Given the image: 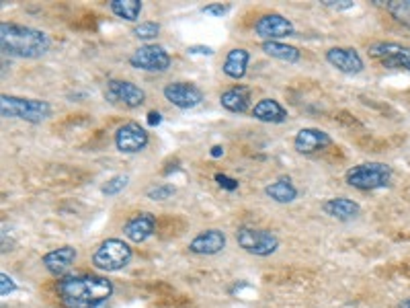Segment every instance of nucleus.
<instances>
[{"label":"nucleus","mask_w":410,"mask_h":308,"mask_svg":"<svg viewBox=\"0 0 410 308\" xmlns=\"http://www.w3.org/2000/svg\"><path fill=\"white\" fill-rule=\"evenodd\" d=\"M154 228H156V218L150 212H140L125 222L123 235L132 242H144L154 235Z\"/></svg>","instance_id":"obj_15"},{"label":"nucleus","mask_w":410,"mask_h":308,"mask_svg":"<svg viewBox=\"0 0 410 308\" xmlns=\"http://www.w3.org/2000/svg\"><path fill=\"white\" fill-rule=\"evenodd\" d=\"M132 247L121 238H107L93 253V265L101 271H120L132 261Z\"/></svg>","instance_id":"obj_5"},{"label":"nucleus","mask_w":410,"mask_h":308,"mask_svg":"<svg viewBox=\"0 0 410 308\" xmlns=\"http://www.w3.org/2000/svg\"><path fill=\"white\" fill-rule=\"evenodd\" d=\"M326 62L342 74H359L365 68L363 58L355 48H331L326 51Z\"/></svg>","instance_id":"obj_13"},{"label":"nucleus","mask_w":410,"mask_h":308,"mask_svg":"<svg viewBox=\"0 0 410 308\" xmlns=\"http://www.w3.org/2000/svg\"><path fill=\"white\" fill-rule=\"evenodd\" d=\"M132 33H134L138 39L150 42V39H156V37H158V33H160V25L154 23V21H144V23L136 25Z\"/></svg>","instance_id":"obj_26"},{"label":"nucleus","mask_w":410,"mask_h":308,"mask_svg":"<svg viewBox=\"0 0 410 308\" xmlns=\"http://www.w3.org/2000/svg\"><path fill=\"white\" fill-rule=\"evenodd\" d=\"M74 261H76V249L70 247V245H64L60 249L49 251L48 255L44 257V265H46V269H48L49 273L64 276L72 267Z\"/></svg>","instance_id":"obj_18"},{"label":"nucleus","mask_w":410,"mask_h":308,"mask_svg":"<svg viewBox=\"0 0 410 308\" xmlns=\"http://www.w3.org/2000/svg\"><path fill=\"white\" fill-rule=\"evenodd\" d=\"M187 51L189 54H199V56H214V48H210V46H189Z\"/></svg>","instance_id":"obj_33"},{"label":"nucleus","mask_w":410,"mask_h":308,"mask_svg":"<svg viewBox=\"0 0 410 308\" xmlns=\"http://www.w3.org/2000/svg\"><path fill=\"white\" fill-rule=\"evenodd\" d=\"M386 11L394 17V21L410 29V0H390Z\"/></svg>","instance_id":"obj_25"},{"label":"nucleus","mask_w":410,"mask_h":308,"mask_svg":"<svg viewBox=\"0 0 410 308\" xmlns=\"http://www.w3.org/2000/svg\"><path fill=\"white\" fill-rule=\"evenodd\" d=\"M165 99L179 109H193L205 99L203 91L193 82H170L162 91Z\"/></svg>","instance_id":"obj_12"},{"label":"nucleus","mask_w":410,"mask_h":308,"mask_svg":"<svg viewBox=\"0 0 410 308\" xmlns=\"http://www.w3.org/2000/svg\"><path fill=\"white\" fill-rule=\"evenodd\" d=\"M261 49L269 58H275V60H281V62H288V64H295L302 58L300 49L295 46H288V44H281V42H263Z\"/></svg>","instance_id":"obj_23"},{"label":"nucleus","mask_w":410,"mask_h":308,"mask_svg":"<svg viewBox=\"0 0 410 308\" xmlns=\"http://www.w3.org/2000/svg\"><path fill=\"white\" fill-rule=\"evenodd\" d=\"M322 210L326 216L340 220V222H349V220H355L359 214H361V206L349 197H333V199H326L322 204Z\"/></svg>","instance_id":"obj_17"},{"label":"nucleus","mask_w":410,"mask_h":308,"mask_svg":"<svg viewBox=\"0 0 410 308\" xmlns=\"http://www.w3.org/2000/svg\"><path fill=\"white\" fill-rule=\"evenodd\" d=\"M226 247V235L219 228H210L199 233L189 242V251L195 255H217Z\"/></svg>","instance_id":"obj_16"},{"label":"nucleus","mask_w":410,"mask_h":308,"mask_svg":"<svg viewBox=\"0 0 410 308\" xmlns=\"http://www.w3.org/2000/svg\"><path fill=\"white\" fill-rule=\"evenodd\" d=\"M252 118L265 123H283L288 116V109L277 101V99H261L255 107H252Z\"/></svg>","instance_id":"obj_19"},{"label":"nucleus","mask_w":410,"mask_h":308,"mask_svg":"<svg viewBox=\"0 0 410 308\" xmlns=\"http://www.w3.org/2000/svg\"><path fill=\"white\" fill-rule=\"evenodd\" d=\"M248 62H250V54H248V49L232 48L228 54H226V60H224L222 70H224V74H226L228 78L241 80V78L246 76Z\"/></svg>","instance_id":"obj_20"},{"label":"nucleus","mask_w":410,"mask_h":308,"mask_svg":"<svg viewBox=\"0 0 410 308\" xmlns=\"http://www.w3.org/2000/svg\"><path fill=\"white\" fill-rule=\"evenodd\" d=\"M331 136L324 132V130H318V128H304L295 134L293 138V148L295 152L300 154H314L326 146H331Z\"/></svg>","instance_id":"obj_14"},{"label":"nucleus","mask_w":410,"mask_h":308,"mask_svg":"<svg viewBox=\"0 0 410 308\" xmlns=\"http://www.w3.org/2000/svg\"><path fill=\"white\" fill-rule=\"evenodd\" d=\"M49 46V37L39 29L17 23L0 25V49L4 56L33 60L48 54Z\"/></svg>","instance_id":"obj_2"},{"label":"nucleus","mask_w":410,"mask_h":308,"mask_svg":"<svg viewBox=\"0 0 410 308\" xmlns=\"http://www.w3.org/2000/svg\"><path fill=\"white\" fill-rule=\"evenodd\" d=\"M236 240L246 253L255 257H269L279 249V238L271 230L263 228H252V226H241L236 230Z\"/></svg>","instance_id":"obj_6"},{"label":"nucleus","mask_w":410,"mask_h":308,"mask_svg":"<svg viewBox=\"0 0 410 308\" xmlns=\"http://www.w3.org/2000/svg\"><path fill=\"white\" fill-rule=\"evenodd\" d=\"M398 308H410V298L409 300H404V302H400V307Z\"/></svg>","instance_id":"obj_36"},{"label":"nucleus","mask_w":410,"mask_h":308,"mask_svg":"<svg viewBox=\"0 0 410 308\" xmlns=\"http://www.w3.org/2000/svg\"><path fill=\"white\" fill-rule=\"evenodd\" d=\"M392 166L386 163H363L351 166L345 175V181L349 187L359 191H373L387 187L392 183Z\"/></svg>","instance_id":"obj_4"},{"label":"nucleus","mask_w":410,"mask_h":308,"mask_svg":"<svg viewBox=\"0 0 410 308\" xmlns=\"http://www.w3.org/2000/svg\"><path fill=\"white\" fill-rule=\"evenodd\" d=\"M219 103L230 113H244L250 107V89L248 87H232L219 95Z\"/></svg>","instance_id":"obj_21"},{"label":"nucleus","mask_w":410,"mask_h":308,"mask_svg":"<svg viewBox=\"0 0 410 308\" xmlns=\"http://www.w3.org/2000/svg\"><path fill=\"white\" fill-rule=\"evenodd\" d=\"M127 183H129V177L127 175H115V177H111L101 191H103V195H117L121 191L127 187Z\"/></svg>","instance_id":"obj_27"},{"label":"nucleus","mask_w":410,"mask_h":308,"mask_svg":"<svg viewBox=\"0 0 410 308\" xmlns=\"http://www.w3.org/2000/svg\"><path fill=\"white\" fill-rule=\"evenodd\" d=\"M174 187L169 185V183H162V185H156V187H152V190H148V197L150 199H154V202H165V199H170L172 195H174Z\"/></svg>","instance_id":"obj_28"},{"label":"nucleus","mask_w":410,"mask_h":308,"mask_svg":"<svg viewBox=\"0 0 410 308\" xmlns=\"http://www.w3.org/2000/svg\"><path fill=\"white\" fill-rule=\"evenodd\" d=\"M216 183L222 187V190H226V191L238 190V181H236V179H232V177H228V175H224V173H216Z\"/></svg>","instance_id":"obj_29"},{"label":"nucleus","mask_w":410,"mask_h":308,"mask_svg":"<svg viewBox=\"0 0 410 308\" xmlns=\"http://www.w3.org/2000/svg\"><path fill=\"white\" fill-rule=\"evenodd\" d=\"M369 56L386 68L410 72V46L396 42H376L369 46Z\"/></svg>","instance_id":"obj_7"},{"label":"nucleus","mask_w":410,"mask_h":308,"mask_svg":"<svg viewBox=\"0 0 410 308\" xmlns=\"http://www.w3.org/2000/svg\"><path fill=\"white\" fill-rule=\"evenodd\" d=\"M109 8L120 19H125V21L134 23V21H138V17L142 13V2L140 0H111Z\"/></svg>","instance_id":"obj_24"},{"label":"nucleus","mask_w":410,"mask_h":308,"mask_svg":"<svg viewBox=\"0 0 410 308\" xmlns=\"http://www.w3.org/2000/svg\"><path fill=\"white\" fill-rule=\"evenodd\" d=\"M150 144V134L138 121H127L115 132V148L121 154H138Z\"/></svg>","instance_id":"obj_10"},{"label":"nucleus","mask_w":410,"mask_h":308,"mask_svg":"<svg viewBox=\"0 0 410 308\" xmlns=\"http://www.w3.org/2000/svg\"><path fill=\"white\" fill-rule=\"evenodd\" d=\"M15 290H17L15 280H13L11 276H6V273H0V294H2V296H8V294H13Z\"/></svg>","instance_id":"obj_30"},{"label":"nucleus","mask_w":410,"mask_h":308,"mask_svg":"<svg viewBox=\"0 0 410 308\" xmlns=\"http://www.w3.org/2000/svg\"><path fill=\"white\" fill-rule=\"evenodd\" d=\"M105 99L113 105H123L127 109H136L144 105L146 93L136 82L132 80H121V78H111L107 80L105 87Z\"/></svg>","instance_id":"obj_8"},{"label":"nucleus","mask_w":410,"mask_h":308,"mask_svg":"<svg viewBox=\"0 0 410 308\" xmlns=\"http://www.w3.org/2000/svg\"><path fill=\"white\" fill-rule=\"evenodd\" d=\"M212 156H214V159L224 156V148H222V146H214V148H212Z\"/></svg>","instance_id":"obj_35"},{"label":"nucleus","mask_w":410,"mask_h":308,"mask_svg":"<svg viewBox=\"0 0 410 308\" xmlns=\"http://www.w3.org/2000/svg\"><path fill=\"white\" fill-rule=\"evenodd\" d=\"M0 113L6 119H23L29 123H41L51 118L53 109L48 101H41V99L2 95L0 97Z\"/></svg>","instance_id":"obj_3"},{"label":"nucleus","mask_w":410,"mask_h":308,"mask_svg":"<svg viewBox=\"0 0 410 308\" xmlns=\"http://www.w3.org/2000/svg\"><path fill=\"white\" fill-rule=\"evenodd\" d=\"M297 193L300 191L293 185V181H291L290 177H281V179L269 183L265 187L267 197H271L277 204H293L297 199Z\"/></svg>","instance_id":"obj_22"},{"label":"nucleus","mask_w":410,"mask_h":308,"mask_svg":"<svg viewBox=\"0 0 410 308\" xmlns=\"http://www.w3.org/2000/svg\"><path fill=\"white\" fill-rule=\"evenodd\" d=\"M322 4H324V6H328V8H337V11L351 8V6H353V2H351V0H338V2H335V0H324Z\"/></svg>","instance_id":"obj_32"},{"label":"nucleus","mask_w":410,"mask_h":308,"mask_svg":"<svg viewBox=\"0 0 410 308\" xmlns=\"http://www.w3.org/2000/svg\"><path fill=\"white\" fill-rule=\"evenodd\" d=\"M255 33L263 42H279L283 37H291L295 33V27L288 17H283L279 13H267V15L257 19Z\"/></svg>","instance_id":"obj_11"},{"label":"nucleus","mask_w":410,"mask_h":308,"mask_svg":"<svg viewBox=\"0 0 410 308\" xmlns=\"http://www.w3.org/2000/svg\"><path fill=\"white\" fill-rule=\"evenodd\" d=\"M58 294L68 308H107L113 284L103 276H68L58 282Z\"/></svg>","instance_id":"obj_1"},{"label":"nucleus","mask_w":410,"mask_h":308,"mask_svg":"<svg viewBox=\"0 0 410 308\" xmlns=\"http://www.w3.org/2000/svg\"><path fill=\"white\" fill-rule=\"evenodd\" d=\"M160 121H162V116H160L158 111H150V113H148V123H150V125H158Z\"/></svg>","instance_id":"obj_34"},{"label":"nucleus","mask_w":410,"mask_h":308,"mask_svg":"<svg viewBox=\"0 0 410 308\" xmlns=\"http://www.w3.org/2000/svg\"><path fill=\"white\" fill-rule=\"evenodd\" d=\"M230 11V6L228 4H207V6H203L201 8V13H205V15H212V17H224L226 13Z\"/></svg>","instance_id":"obj_31"},{"label":"nucleus","mask_w":410,"mask_h":308,"mask_svg":"<svg viewBox=\"0 0 410 308\" xmlns=\"http://www.w3.org/2000/svg\"><path fill=\"white\" fill-rule=\"evenodd\" d=\"M170 54L158 44H146L129 56V64L144 72H167L170 68Z\"/></svg>","instance_id":"obj_9"}]
</instances>
